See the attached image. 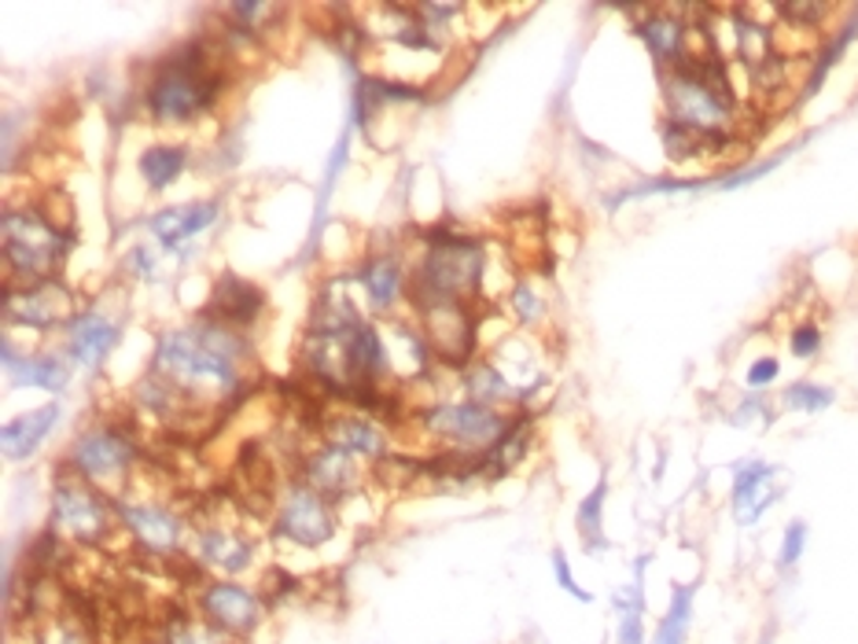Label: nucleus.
<instances>
[{"label":"nucleus","instance_id":"f257e3e1","mask_svg":"<svg viewBox=\"0 0 858 644\" xmlns=\"http://www.w3.org/2000/svg\"><path fill=\"white\" fill-rule=\"evenodd\" d=\"M247 361L251 339L211 314H200L189 325L162 331L151 354V372L214 413L247 387Z\"/></svg>","mask_w":858,"mask_h":644},{"label":"nucleus","instance_id":"f03ea898","mask_svg":"<svg viewBox=\"0 0 858 644\" xmlns=\"http://www.w3.org/2000/svg\"><path fill=\"white\" fill-rule=\"evenodd\" d=\"M229 41H189V45L167 52L151 67L140 92V108L155 126L181 129L206 118L218 108L225 86H229Z\"/></svg>","mask_w":858,"mask_h":644},{"label":"nucleus","instance_id":"7ed1b4c3","mask_svg":"<svg viewBox=\"0 0 858 644\" xmlns=\"http://www.w3.org/2000/svg\"><path fill=\"white\" fill-rule=\"evenodd\" d=\"M667 122L686 126L715 144V155L737 144L741 100L733 86V64L715 52H692L678 67L664 70Z\"/></svg>","mask_w":858,"mask_h":644},{"label":"nucleus","instance_id":"20e7f679","mask_svg":"<svg viewBox=\"0 0 858 644\" xmlns=\"http://www.w3.org/2000/svg\"><path fill=\"white\" fill-rule=\"evenodd\" d=\"M483 273H487V251L475 236L453 233V228H431L424 236L417 262H409V306H475L483 295Z\"/></svg>","mask_w":858,"mask_h":644},{"label":"nucleus","instance_id":"39448f33","mask_svg":"<svg viewBox=\"0 0 858 644\" xmlns=\"http://www.w3.org/2000/svg\"><path fill=\"white\" fill-rule=\"evenodd\" d=\"M0 240H4V284H37V280H56L75 247V233L45 217L37 203H26L4 211Z\"/></svg>","mask_w":858,"mask_h":644},{"label":"nucleus","instance_id":"423d86ee","mask_svg":"<svg viewBox=\"0 0 858 644\" xmlns=\"http://www.w3.org/2000/svg\"><path fill=\"white\" fill-rule=\"evenodd\" d=\"M64 464L118 501V497L129 494V486L140 472V439L129 423L100 420L92 428L78 431Z\"/></svg>","mask_w":858,"mask_h":644},{"label":"nucleus","instance_id":"0eeeda50","mask_svg":"<svg viewBox=\"0 0 858 644\" xmlns=\"http://www.w3.org/2000/svg\"><path fill=\"white\" fill-rule=\"evenodd\" d=\"M516 417L479 402H431L413 417L424 439L436 442V453L487 456Z\"/></svg>","mask_w":858,"mask_h":644},{"label":"nucleus","instance_id":"6e6552de","mask_svg":"<svg viewBox=\"0 0 858 644\" xmlns=\"http://www.w3.org/2000/svg\"><path fill=\"white\" fill-rule=\"evenodd\" d=\"M52 531L70 545H108V538L122 531L115 497L59 464L52 479Z\"/></svg>","mask_w":858,"mask_h":644},{"label":"nucleus","instance_id":"1a4fd4ad","mask_svg":"<svg viewBox=\"0 0 858 644\" xmlns=\"http://www.w3.org/2000/svg\"><path fill=\"white\" fill-rule=\"evenodd\" d=\"M118 527L129 534V542L148 560H181L192 545V519L181 516L167 501H148V497H118Z\"/></svg>","mask_w":858,"mask_h":644},{"label":"nucleus","instance_id":"9d476101","mask_svg":"<svg viewBox=\"0 0 858 644\" xmlns=\"http://www.w3.org/2000/svg\"><path fill=\"white\" fill-rule=\"evenodd\" d=\"M78 317V298L64 280L4 284V325L26 331H64Z\"/></svg>","mask_w":858,"mask_h":644},{"label":"nucleus","instance_id":"9b49d317","mask_svg":"<svg viewBox=\"0 0 858 644\" xmlns=\"http://www.w3.org/2000/svg\"><path fill=\"white\" fill-rule=\"evenodd\" d=\"M273 531L292 545L317 549L336 534V505L295 475L273 501Z\"/></svg>","mask_w":858,"mask_h":644},{"label":"nucleus","instance_id":"f8f14e48","mask_svg":"<svg viewBox=\"0 0 858 644\" xmlns=\"http://www.w3.org/2000/svg\"><path fill=\"white\" fill-rule=\"evenodd\" d=\"M195 608H200V619L211 622L214 630H222L225 637H244V633H251L262 622L266 597L233 578H218L203 581L200 594H195Z\"/></svg>","mask_w":858,"mask_h":644},{"label":"nucleus","instance_id":"ddd939ff","mask_svg":"<svg viewBox=\"0 0 858 644\" xmlns=\"http://www.w3.org/2000/svg\"><path fill=\"white\" fill-rule=\"evenodd\" d=\"M420 320V331L428 339L431 354L442 365H464L475 350V331H479V320H475V306H461V303H431L413 309Z\"/></svg>","mask_w":858,"mask_h":644},{"label":"nucleus","instance_id":"4468645a","mask_svg":"<svg viewBox=\"0 0 858 644\" xmlns=\"http://www.w3.org/2000/svg\"><path fill=\"white\" fill-rule=\"evenodd\" d=\"M298 479H303L309 490H317L328 501H347L354 497L361 486H365V467H361V456L339 450V445L320 439L314 450H306L298 456Z\"/></svg>","mask_w":858,"mask_h":644},{"label":"nucleus","instance_id":"2eb2a0df","mask_svg":"<svg viewBox=\"0 0 858 644\" xmlns=\"http://www.w3.org/2000/svg\"><path fill=\"white\" fill-rule=\"evenodd\" d=\"M686 15V8H648L637 19V37L645 41L648 56L656 59L659 70L678 67L692 52H708L704 37L697 34V26Z\"/></svg>","mask_w":858,"mask_h":644},{"label":"nucleus","instance_id":"dca6fc26","mask_svg":"<svg viewBox=\"0 0 858 644\" xmlns=\"http://www.w3.org/2000/svg\"><path fill=\"white\" fill-rule=\"evenodd\" d=\"M320 439L361 456V461H372V464H380L384 456H391L387 428L361 409H332L325 420H320Z\"/></svg>","mask_w":858,"mask_h":644},{"label":"nucleus","instance_id":"f3484780","mask_svg":"<svg viewBox=\"0 0 858 644\" xmlns=\"http://www.w3.org/2000/svg\"><path fill=\"white\" fill-rule=\"evenodd\" d=\"M118 317H111L108 309H78V317L64 328V350L75 365L100 369L118 347Z\"/></svg>","mask_w":858,"mask_h":644},{"label":"nucleus","instance_id":"a211bd4d","mask_svg":"<svg viewBox=\"0 0 858 644\" xmlns=\"http://www.w3.org/2000/svg\"><path fill=\"white\" fill-rule=\"evenodd\" d=\"M222 217L218 200H200V203H178L159 211L148 222V233L159 240L167 251H184V244H192L195 236H203L206 228Z\"/></svg>","mask_w":858,"mask_h":644},{"label":"nucleus","instance_id":"6ab92c4d","mask_svg":"<svg viewBox=\"0 0 858 644\" xmlns=\"http://www.w3.org/2000/svg\"><path fill=\"white\" fill-rule=\"evenodd\" d=\"M358 284L376 314H391L402 298H409V265L398 255H369L358 265Z\"/></svg>","mask_w":858,"mask_h":644},{"label":"nucleus","instance_id":"aec40b11","mask_svg":"<svg viewBox=\"0 0 858 644\" xmlns=\"http://www.w3.org/2000/svg\"><path fill=\"white\" fill-rule=\"evenodd\" d=\"M203 314H211L214 320H222V325H229L247 336V331L258 325V317L266 314V295H262V287L251 284V280L222 276L211 295V306H206Z\"/></svg>","mask_w":858,"mask_h":644},{"label":"nucleus","instance_id":"412c9836","mask_svg":"<svg viewBox=\"0 0 858 644\" xmlns=\"http://www.w3.org/2000/svg\"><path fill=\"white\" fill-rule=\"evenodd\" d=\"M4 372L15 387H37V391H64L70 380L67 361L52 350H37V354H26V350H15L12 336H4Z\"/></svg>","mask_w":858,"mask_h":644},{"label":"nucleus","instance_id":"4be33fe9","mask_svg":"<svg viewBox=\"0 0 858 644\" xmlns=\"http://www.w3.org/2000/svg\"><path fill=\"white\" fill-rule=\"evenodd\" d=\"M778 467L774 464H744L733 472V516H737L741 527H752L756 519L767 512V508L778 501Z\"/></svg>","mask_w":858,"mask_h":644},{"label":"nucleus","instance_id":"5701e85b","mask_svg":"<svg viewBox=\"0 0 858 644\" xmlns=\"http://www.w3.org/2000/svg\"><path fill=\"white\" fill-rule=\"evenodd\" d=\"M59 423V405H41L34 413H23V417L4 423V456L8 461H30L45 439L52 434V428Z\"/></svg>","mask_w":858,"mask_h":644},{"label":"nucleus","instance_id":"b1692460","mask_svg":"<svg viewBox=\"0 0 858 644\" xmlns=\"http://www.w3.org/2000/svg\"><path fill=\"white\" fill-rule=\"evenodd\" d=\"M189 166V148L173 140H155L137 155V173L151 192H167Z\"/></svg>","mask_w":858,"mask_h":644},{"label":"nucleus","instance_id":"393cba45","mask_svg":"<svg viewBox=\"0 0 858 644\" xmlns=\"http://www.w3.org/2000/svg\"><path fill=\"white\" fill-rule=\"evenodd\" d=\"M531 442H534L531 420L516 417V420L509 423V431H505L501 439H498V445H494V450L483 456V472H487V475H501V472H512V467H520L523 456H527V450H531Z\"/></svg>","mask_w":858,"mask_h":644},{"label":"nucleus","instance_id":"a878e982","mask_svg":"<svg viewBox=\"0 0 858 644\" xmlns=\"http://www.w3.org/2000/svg\"><path fill=\"white\" fill-rule=\"evenodd\" d=\"M692 597H697L692 586H678L675 594H670L667 615L659 619L653 644H686L689 626H692Z\"/></svg>","mask_w":858,"mask_h":644},{"label":"nucleus","instance_id":"bb28decb","mask_svg":"<svg viewBox=\"0 0 858 644\" xmlns=\"http://www.w3.org/2000/svg\"><path fill=\"white\" fill-rule=\"evenodd\" d=\"M162 644H229L222 630H214L211 622L200 615H167L159 626Z\"/></svg>","mask_w":858,"mask_h":644},{"label":"nucleus","instance_id":"cd10ccee","mask_svg":"<svg viewBox=\"0 0 858 644\" xmlns=\"http://www.w3.org/2000/svg\"><path fill=\"white\" fill-rule=\"evenodd\" d=\"M774 15L781 19V23H774L778 30H795V34H814L819 37L825 23L836 15L833 4H778L774 8Z\"/></svg>","mask_w":858,"mask_h":644},{"label":"nucleus","instance_id":"c85d7f7f","mask_svg":"<svg viewBox=\"0 0 858 644\" xmlns=\"http://www.w3.org/2000/svg\"><path fill=\"white\" fill-rule=\"evenodd\" d=\"M605 497H608V483L601 479L589 490L586 497H583V505H578V516H575V523H578V534H583V542L589 545V549H605Z\"/></svg>","mask_w":858,"mask_h":644},{"label":"nucleus","instance_id":"c756f323","mask_svg":"<svg viewBox=\"0 0 858 644\" xmlns=\"http://www.w3.org/2000/svg\"><path fill=\"white\" fill-rule=\"evenodd\" d=\"M509 306H512L516 320L527 325V328L539 325L542 314H545V298H542V291L531 284V280H516V284L509 287Z\"/></svg>","mask_w":858,"mask_h":644},{"label":"nucleus","instance_id":"7c9ffc66","mask_svg":"<svg viewBox=\"0 0 858 644\" xmlns=\"http://www.w3.org/2000/svg\"><path fill=\"white\" fill-rule=\"evenodd\" d=\"M833 402H836V394L811 380H800L784 391V405H789V409H800V413H822V409H829Z\"/></svg>","mask_w":858,"mask_h":644},{"label":"nucleus","instance_id":"2f4dec72","mask_svg":"<svg viewBox=\"0 0 858 644\" xmlns=\"http://www.w3.org/2000/svg\"><path fill=\"white\" fill-rule=\"evenodd\" d=\"M822 347H825V331H822L819 320H795L792 331H789V350H792V358L811 361V358L822 354Z\"/></svg>","mask_w":858,"mask_h":644},{"label":"nucleus","instance_id":"473e14b6","mask_svg":"<svg viewBox=\"0 0 858 644\" xmlns=\"http://www.w3.org/2000/svg\"><path fill=\"white\" fill-rule=\"evenodd\" d=\"M803 545H808V523H803V519H795V523L784 527L778 564H781L784 570L795 567V564H800V556H803Z\"/></svg>","mask_w":858,"mask_h":644},{"label":"nucleus","instance_id":"72a5a7b5","mask_svg":"<svg viewBox=\"0 0 858 644\" xmlns=\"http://www.w3.org/2000/svg\"><path fill=\"white\" fill-rule=\"evenodd\" d=\"M616 644H645V608H626V611H619Z\"/></svg>","mask_w":858,"mask_h":644},{"label":"nucleus","instance_id":"f704fd0d","mask_svg":"<svg viewBox=\"0 0 858 644\" xmlns=\"http://www.w3.org/2000/svg\"><path fill=\"white\" fill-rule=\"evenodd\" d=\"M778 376H781V361L767 354V358H756V361H752L748 372H744V383H748L752 391H767Z\"/></svg>","mask_w":858,"mask_h":644},{"label":"nucleus","instance_id":"c9c22d12","mask_svg":"<svg viewBox=\"0 0 858 644\" xmlns=\"http://www.w3.org/2000/svg\"><path fill=\"white\" fill-rule=\"evenodd\" d=\"M553 575H556V581H561V589H564V594H572L575 600H594V597H589L586 589H583V586H578V581H575L572 567H567V556L561 553V549H556V553H553Z\"/></svg>","mask_w":858,"mask_h":644},{"label":"nucleus","instance_id":"e433bc0d","mask_svg":"<svg viewBox=\"0 0 858 644\" xmlns=\"http://www.w3.org/2000/svg\"><path fill=\"white\" fill-rule=\"evenodd\" d=\"M126 269L137 280H151L155 276V255L148 251V247H133V251L126 255Z\"/></svg>","mask_w":858,"mask_h":644}]
</instances>
